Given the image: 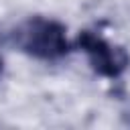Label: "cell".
<instances>
[{
	"instance_id": "obj_1",
	"label": "cell",
	"mask_w": 130,
	"mask_h": 130,
	"mask_svg": "<svg viewBox=\"0 0 130 130\" xmlns=\"http://www.w3.org/2000/svg\"><path fill=\"white\" fill-rule=\"evenodd\" d=\"M4 39L16 51L45 63L65 59L75 45L69 41L67 26L63 22L41 14L16 22L10 30H6Z\"/></svg>"
},
{
	"instance_id": "obj_2",
	"label": "cell",
	"mask_w": 130,
	"mask_h": 130,
	"mask_svg": "<svg viewBox=\"0 0 130 130\" xmlns=\"http://www.w3.org/2000/svg\"><path fill=\"white\" fill-rule=\"evenodd\" d=\"M75 47L81 49L89 61V67L106 79H118L130 67V55L124 47L110 43L100 32L81 30L75 39Z\"/></svg>"
},
{
	"instance_id": "obj_3",
	"label": "cell",
	"mask_w": 130,
	"mask_h": 130,
	"mask_svg": "<svg viewBox=\"0 0 130 130\" xmlns=\"http://www.w3.org/2000/svg\"><path fill=\"white\" fill-rule=\"evenodd\" d=\"M2 71H4V63H2V57H0V75H2Z\"/></svg>"
}]
</instances>
